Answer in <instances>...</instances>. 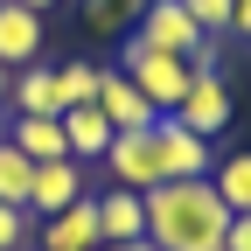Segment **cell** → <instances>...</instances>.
Returning <instances> with one entry per match:
<instances>
[{"label":"cell","instance_id":"44dd1931","mask_svg":"<svg viewBox=\"0 0 251 251\" xmlns=\"http://www.w3.org/2000/svg\"><path fill=\"white\" fill-rule=\"evenodd\" d=\"M224 251H251V216H230V230H224Z\"/></svg>","mask_w":251,"mask_h":251},{"label":"cell","instance_id":"ba28073f","mask_svg":"<svg viewBox=\"0 0 251 251\" xmlns=\"http://www.w3.org/2000/svg\"><path fill=\"white\" fill-rule=\"evenodd\" d=\"M77 196H91V181H84V161H35V188H28V216H56V209H70Z\"/></svg>","mask_w":251,"mask_h":251},{"label":"cell","instance_id":"9c48e42d","mask_svg":"<svg viewBox=\"0 0 251 251\" xmlns=\"http://www.w3.org/2000/svg\"><path fill=\"white\" fill-rule=\"evenodd\" d=\"M98 112L112 119V133H153V119H161V112L133 91V77L112 70V63H105V77H98Z\"/></svg>","mask_w":251,"mask_h":251},{"label":"cell","instance_id":"ffe728a7","mask_svg":"<svg viewBox=\"0 0 251 251\" xmlns=\"http://www.w3.org/2000/svg\"><path fill=\"white\" fill-rule=\"evenodd\" d=\"M28 237H35V216H28V209H7V202H0V251H21Z\"/></svg>","mask_w":251,"mask_h":251},{"label":"cell","instance_id":"3957f363","mask_svg":"<svg viewBox=\"0 0 251 251\" xmlns=\"http://www.w3.org/2000/svg\"><path fill=\"white\" fill-rule=\"evenodd\" d=\"M153 161H161V181H202L216 168V140H196L181 119H153Z\"/></svg>","mask_w":251,"mask_h":251},{"label":"cell","instance_id":"9a60e30c","mask_svg":"<svg viewBox=\"0 0 251 251\" xmlns=\"http://www.w3.org/2000/svg\"><path fill=\"white\" fill-rule=\"evenodd\" d=\"M202 181L216 188V202H224L230 216H251V153H224Z\"/></svg>","mask_w":251,"mask_h":251},{"label":"cell","instance_id":"7402d4cb","mask_svg":"<svg viewBox=\"0 0 251 251\" xmlns=\"http://www.w3.org/2000/svg\"><path fill=\"white\" fill-rule=\"evenodd\" d=\"M230 35H244V42H251V0H237V7H230Z\"/></svg>","mask_w":251,"mask_h":251},{"label":"cell","instance_id":"8992f818","mask_svg":"<svg viewBox=\"0 0 251 251\" xmlns=\"http://www.w3.org/2000/svg\"><path fill=\"white\" fill-rule=\"evenodd\" d=\"M112 188H133V196H147V188H161V161H153V133H112L105 161Z\"/></svg>","mask_w":251,"mask_h":251},{"label":"cell","instance_id":"ac0fdd59","mask_svg":"<svg viewBox=\"0 0 251 251\" xmlns=\"http://www.w3.org/2000/svg\"><path fill=\"white\" fill-rule=\"evenodd\" d=\"M140 7H147V0H91L84 21H91V35H119L126 21H140Z\"/></svg>","mask_w":251,"mask_h":251},{"label":"cell","instance_id":"277c9868","mask_svg":"<svg viewBox=\"0 0 251 251\" xmlns=\"http://www.w3.org/2000/svg\"><path fill=\"white\" fill-rule=\"evenodd\" d=\"M168 119H181L196 140H216V133H224V126L237 119V105H230V77H188L181 105H175Z\"/></svg>","mask_w":251,"mask_h":251},{"label":"cell","instance_id":"52a82bcc","mask_svg":"<svg viewBox=\"0 0 251 251\" xmlns=\"http://www.w3.org/2000/svg\"><path fill=\"white\" fill-rule=\"evenodd\" d=\"M35 244L42 251H98L105 230H98V196H77L70 209H56L35 224Z\"/></svg>","mask_w":251,"mask_h":251},{"label":"cell","instance_id":"5b68a950","mask_svg":"<svg viewBox=\"0 0 251 251\" xmlns=\"http://www.w3.org/2000/svg\"><path fill=\"white\" fill-rule=\"evenodd\" d=\"M133 35L147 42V49H168V56H196V42H202V28L188 21V7L181 0H147L140 7V21H133Z\"/></svg>","mask_w":251,"mask_h":251},{"label":"cell","instance_id":"d4e9b609","mask_svg":"<svg viewBox=\"0 0 251 251\" xmlns=\"http://www.w3.org/2000/svg\"><path fill=\"white\" fill-rule=\"evenodd\" d=\"M14 7H35V14H49V7H63V0H14Z\"/></svg>","mask_w":251,"mask_h":251},{"label":"cell","instance_id":"8fae6325","mask_svg":"<svg viewBox=\"0 0 251 251\" xmlns=\"http://www.w3.org/2000/svg\"><path fill=\"white\" fill-rule=\"evenodd\" d=\"M7 112H14V119H63V98H56V63H28V70H14Z\"/></svg>","mask_w":251,"mask_h":251},{"label":"cell","instance_id":"e0dca14e","mask_svg":"<svg viewBox=\"0 0 251 251\" xmlns=\"http://www.w3.org/2000/svg\"><path fill=\"white\" fill-rule=\"evenodd\" d=\"M98 77H105V63H56V98H63V112L70 105H98Z\"/></svg>","mask_w":251,"mask_h":251},{"label":"cell","instance_id":"d6986e66","mask_svg":"<svg viewBox=\"0 0 251 251\" xmlns=\"http://www.w3.org/2000/svg\"><path fill=\"white\" fill-rule=\"evenodd\" d=\"M181 7H188V21H196L202 35H224L230 42V7L237 0H181Z\"/></svg>","mask_w":251,"mask_h":251},{"label":"cell","instance_id":"7c38bea8","mask_svg":"<svg viewBox=\"0 0 251 251\" xmlns=\"http://www.w3.org/2000/svg\"><path fill=\"white\" fill-rule=\"evenodd\" d=\"M98 230H105V244L147 237V196H133V188H98Z\"/></svg>","mask_w":251,"mask_h":251},{"label":"cell","instance_id":"30bf717a","mask_svg":"<svg viewBox=\"0 0 251 251\" xmlns=\"http://www.w3.org/2000/svg\"><path fill=\"white\" fill-rule=\"evenodd\" d=\"M0 63H7V70L42 63V14H35V7H14V0H0Z\"/></svg>","mask_w":251,"mask_h":251},{"label":"cell","instance_id":"4fadbf2b","mask_svg":"<svg viewBox=\"0 0 251 251\" xmlns=\"http://www.w3.org/2000/svg\"><path fill=\"white\" fill-rule=\"evenodd\" d=\"M63 147H70V161H105V147H112V119L98 105H70L63 112Z\"/></svg>","mask_w":251,"mask_h":251},{"label":"cell","instance_id":"7a4b0ae2","mask_svg":"<svg viewBox=\"0 0 251 251\" xmlns=\"http://www.w3.org/2000/svg\"><path fill=\"white\" fill-rule=\"evenodd\" d=\"M126 77H133V91L168 119V112L181 105V91H188V77H196V70H188L181 56H168V49H147L140 35H126Z\"/></svg>","mask_w":251,"mask_h":251},{"label":"cell","instance_id":"2e32d148","mask_svg":"<svg viewBox=\"0 0 251 251\" xmlns=\"http://www.w3.org/2000/svg\"><path fill=\"white\" fill-rule=\"evenodd\" d=\"M28 188H35V161H28L14 140H0V202H7V209H28Z\"/></svg>","mask_w":251,"mask_h":251},{"label":"cell","instance_id":"6da1fadb","mask_svg":"<svg viewBox=\"0 0 251 251\" xmlns=\"http://www.w3.org/2000/svg\"><path fill=\"white\" fill-rule=\"evenodd\" d=\"M230 209L209 181H161L147 188V244L153 251H224Z\"/></svg>","mask_w":251,"mask_h":251},{"label":"cell","instance_id":"5bb4252c","mask_svg":"<svg viewBox=\"0 0 251 251\" xmlns=\"http://www.w3.org/2000/svg\"><path fill=\"white\" fill-rule=\"evenodd\" d=\"M0 119H7L0 140H14L28 161H63V153H70L63 147V119H14V112H0Z\"/></svg>","mask_w":251,"mask_h":251},{"label":"cell","instance_id":"603a6c76","mask_svg":"<svg viewBox=\"0 0 251 251\" xmlns=\"http://www.w3.org/2000/svg\"><path fill=\"white\" fill-rule=\"evenodd\" d=\"M7 91H14V70L0 63V112H7Z\"/></svg>","mask_w":251,"mask_h":251},{"label":"cell","instance_id":"cb8c5ba5","mask_svg":"<svg viewBox=\"0 0 251 251\" xmlns=\"http://www.w3.org/2000/svg\"><path fill=\"white\" fill-rule=\"evenodd\" d=\"M98 251H153L147 237H133V244H98Z\"/></svg>","mask_w":251,"mask_h":251}]
</instances>
